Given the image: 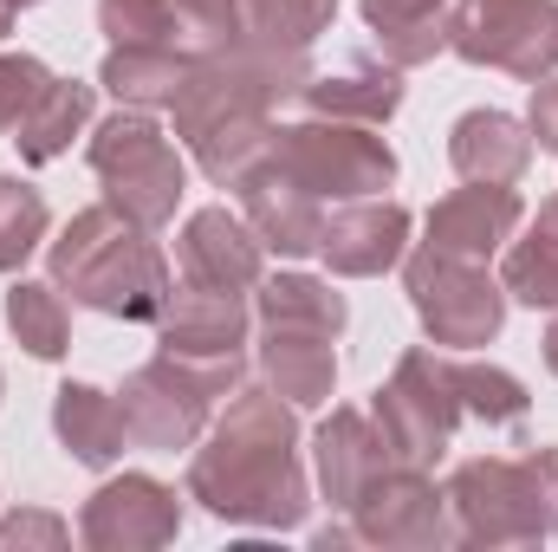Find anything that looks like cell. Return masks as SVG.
I'll return each instance as SVG.
<instances>
[{"instance_id":"1","label":"cell","mask_w":558,"mask_h":552,"mask_svg":"<svg viewBox=\"0 0 558 552\" xmlns=\"http://www.w3.org/2000/svg\"><path fill=\"white\" fill-rule=\"evenodd\" d=\"M305 85H312L305 52H279L254 33H241L228 46H208V52L189 59V79L169 105L175 137L215 189H241L260 169V156L279 131L274 111L286 98H299Z\"/></svg>"},{"instance_id":"2","label":"cell","mask_w":558,"mask_h":552,"mask_svg":"<svg viewBox=\"0 0 558 552\" xmlns=\"http://www.w3.org/2000/svg\"><path fill=\"white\" fill-rule=\"evenodd\" d=\"M189 501L228 527L292 533L312 507L305 468H299V416L267 384L228 391V410L208 429V442L189 461Z\"/></svg>"},{"instance_id":"3","label":"cell","mask_w":558,"mask_h":552,"mask_svg":"<svg viewBox=\"0 0 558 552\" xmlns=\"http://www.w3.org/2000/svg\"><path fill=\"white\" fill-rule=\"evenodd\" d=\"M52 286L72 292L78 305L105 312V319H131V325H156L162 299H169V267L149 241V228H137L131 215H118L111 202L78 208L59 241L46 248Z\"/></svg>"},{"instance_id":"4","label":"cell","mask_w":558,"mask_h":552,"mask_svg":"<svg viewBox=\"0 0 558 552\" xmlns=\"http://www.w3.org/2000/svg\"><path fill=\"white\" fill-rule=\"evenodd\" d=\"M448 514L461 547H539L558 533V448L520 461L474 455L448 475Z\"/></svg>"},{"instance_id":"5","label":"cell","mask_w":558,"mask_h":552,"mask_svg":"<svg viewBox=\"0 0 558 552\" xmlns=\"http://www.w3.org/2000/svg\"><path fill=\"white\" fill-rule=\"evenodd\" d=\"M92 176H98L105 202L149 235L175 221V202L189 189L182 149L162 137V124L149 111H118L92 131Z\"/></svg>"},{"instance_id":"6","label":"cell","mask_w":558,"mask_h":552,"mask_svg":"<svg viewBox=\"0 0 558 552\" xmlns=\"http://www.w3.org/2000/svg\"><path fill=\"white\" fill-rule=\"evenodd\" d=\"M260 163H274L286 182H299L318 202H364L397 182V149L371 137V124H338V118L279 124Z\"/></svg>"},{"instance_id":"7","label":"cell","mask_w":558,"mask_h":552,"mask_svg":"<svg viewBox=\"0 0 558 552\" xmlns=\"http://www.w3.org/2000/svg\"><path fill=\"white\" fill-rule=\"evenodd\" d=\"M241 391V358L228 364H189V358H149L143 371L124 377L118 391V410H124V435L149 448V455H175V448H195V435L208 429L215 397Z\"/></svg>"},{"instance_id":"8","label":"cell","mask_w":558,"mask_h":552,"mask_svg":"<svg viewBox=\"0 0 558 552\" xmlns=\"http://www.w3.org/2000/svg\"><path fill=\"white\" fill-rule=\"evenodd\" d=\"M403 286H410V305H416L422 332L441 351L494 345L500 325H507V286L487 279L481 261H461V254H441V248H416V254H403Z\"/></svg>"},{"instance_id":"9","label":"cell","mask_w":558,"mask_h":552,"mask_svg":"<svg viewBox=\"0 0 558 552\" xmlns=\"http://www.w3.org/2000/svg\"><path fill=\"white\" fill-rule=\"evenodd\" d=\"M371 416L390 442L397 461L435 468L461 429V391H454V358L441 351H403V364L390 371V384L371 397Z\"/></svg>"},{"instance_id":"10","label":"cell","mask_w":558,"mask_h":552,"mask_svg":"<svg viewBox=\"0 0 558 552\" xmlns=\"http://www.w3.org/2000/svg\"><path fill=\"white\" fill-rule=\"evenodd\" d=\"M448 52L539 85L558 65V0H454Z\"/></svg>"},{"instance_id":"11","label":"cell","mask_w":558,"mask_h":552,"mask_svg":"<svg viewBox=\"0 0 558 552\" xmlns=\"http://www.w3.org/2000/svg\"><path fill=\"white\" fill-rule=\"evenodd\" d=\"M351 527H357V547H448L454 540L448 488H435L428 468L390 461L351 507Z\"/></svg>"},{"instance_id":"12","label":"cell","mask_w":558,"mask_h":552,"mask_svg":"<svg viewBox=\"0 0 558 552\" xmlns=\"http://www.w3.org/2000/svg\"><path fill=\"white\" fill-rule=\"evenodd\" d=\"M175 533H182V501L156 475L105 481L78 514V540L92 552H149V547H169Z\"/></svg>"},{"instance_id":"13","label":"cell","mask_w":558,"mask_h":552,"mask_svg":"<svg viewBox=\"0 0 558 552\" xmlns=\"http://www.w3.org/2000/svg\"><path fill=\"white\" fill-rule=\"evenodd\" d=\"M247 325H254L247 292H221V286L189 279L182 292L169 286V299L156 312V345L169 358H189V364H228V358H241Z\"/></svg>"},{"instance_id":"14","label":"cell","mask_w":558,"mask_h":552,"mask_svg":"<svg viewBox=\"0 0 558 552\" xmlns=\"http://www.w3.org/2000/svg\"><path fill=\"white\" fill-rule=\"evenodd\" d=\"M318 254L338 279H377L390 274L403 254H410V208L403 202H344L338 215H325V235H318Z\"/></svg>"},{"instance_id":"15","label":"cell","mask_w":558,"mask_h":552,"mask_svg":"<svg viewBox=\"0 0 558 552\" xmlns=\"http://www.w3.org/2000/svg\"><path fill=\"white\" fill-rule=\"evenodd\" d=\"M175 261H182V279H195V286L254 292L267 248L247 228V215H234V208H195L182 221V235H175Z\"/></svg>"},{"instance_id":"16","label":"cell","mask_w":558,"mask_h":552,"mask_svg":"<svg viewBox=\"0 0 558 552\" xmlns=\"http://www.w3.org/2000/svg\"><path fill=\"white\" fill-rule=\"evenodd\" d=\"M312 461H318V488H325V507L331 514H351L364 501V488L397 461L377 416L364 410H331L312 435Z\"/></svg>"},{"instance_id":"17","label":"cell","mask_w":558,"mask_h":552,"mask_svg":"<svg viewBox=\"0 0 558 552\" xmlns=\"http://www.w3.org/2000/svg\"><path fill=\"white\" fill-rule=\"evenodd\" d=\"M520 195L513 182H468L454 195H441L428 208V241L422 248H441V254H461V261H487L500 254L513 235H520Z\"/></svg>"},{"instance_id":"18","label":"cell","mask_w":558,"mask_h":552,"mask_svg":"<svg viewBox=\"0 0 558 552\" xmlns=\"http://www.w3.org/2000/svg\"><path fill=\"white\" fill-rule=\"evenodd\" d=\"M241 202H247V228L260 235V248H274L279 261H305V254H318L325 202L305 195L299 182H286L274 163H260V169L241 182Z\"/></svg>"},{"instance_id":"19","label":"cell","mask_w":558,"mask_h":552,"mask_svg":"<svg viewBox=\"0 0 558 552\" xmlns=\"http://www.w3.org/2000/svg\"><path fill=\"white\" fill-rule=\"evenodd\" d=\"M260 377L279 391L292 410H318L338 391V351L325 332H292V325H267L260 332Z\"/></svg>"},{"instance_id":"20","label":"cell","mask_w":558,"mask_h":552,"mask_svg":"<svg viewBox=\"0 0 558 552\" xmlns=\"http://www.w3.org/2000/svg\"><path fill=\"white\" fill-rule=\"evenodd\" d=\"M448 163L461 182H520L533 163V131L507 111H468L448 131Z\"/></svg>"},{"instance_id":"21","label":"cell","mask_w":558,"mask_h":552,"mask_svg":"<svg viewBox=\"0 0 558 552\" xmlns=\"http://www.w3.org/2000/svg\"><path fill=\"white\" fill-rule=\"evenodd\" d=\"M384 65L410 72V65H428L441 46H448V0H357Z\"/></svg>"},{"instance_id":"22","label":"cell","mask_w":558,"mask_h":552,"mask_svg":"<svg viewBox=\"0 0 558 552\" xmlns=\"http://www.w3.org/2000/svg\"><path fill=\"white\" fill-rule=\"evenodd\" d=\"M52 429H59V442L72 448V461H85V468H111L118 455H124V410H118V397H105L98 384H59V397H52Z\"/></svg>"},{"instance_id":"23","label":"cell","mask_w":558,"mask_h":552,"mask_svg":"<svg viewBox=\"0 0 558 552\" xmlns=\"http://www.w3.org/2000/svg\"><path fill=\"white\" fill-rule=\"evenodd\" d=\"M299 98L312 105V118H338V124H390L403 111L397 65H344V72L312 79Z\"/></svg>"},{"instance_id":"24","label":"cell","mask_w":558,"mask_h":552,"mask_svg":"<svg viewBox=\"0 0 558 552\" xmlns=\"http://www.w3.org/2000/svg\"><path fill=\"white\" fill-rule=\"evenodd\" d=\"M182 79H189V52H175V46H111L105 65H98V85L124 111H162V105H175Z\"/></svg>"},{"instance_id":"25","label":"cell","mask_w":558,"mask_h":552,"mask_svg":"<svg viewBox=\"0 0 558 552\" xmlns=\"http://www.w3.org/2000/svg\"><path fill=\"white\" fill-rule=\"evenodd\" d=\"M254 312H260V325H292V332H325V338H338L344 325H351V305H344V292H331L325 279L312 274H260L254 286Z\"/></svg>"},{"instance_id":"26","label":"cell","mask_w":558,"mask_h":552,"mask_svg":"<svg viewBox=\"0 0 558 552\" xmlns=\"http://www.w3.org/2000/svg\"><path fill=\"white\" fill-rule=\"evenodd\" d=\"M92 124V85H78V79H52L46 85V98L20 118V131H13V143H20V163H59L65 149H72V137Z\"/></svg>"},{"instance_id":"27","label":"cell","mask_w":558,"mask_h":552,"mask_svg":"<svg viewBox=\"0 0 558 552\" xmlns=\"http://www.w3.org/2000/svg\"><path fill=\"white\" fill-rule=\"evenodd\" d=\"M500 286H507V299H520L533 312H558V195L533 215V228L507 248Z\"/></svg>"},{"instance_id":"28","label":"cell","mask_w":558,"mask_h":552,"mask_svg":"<svg viewBox=\"0 0 558 552\" xmlns=\"http://www.w3.org/2000/svg\"><path fill=\"white\" fill-rule=\"evenodd\" d=\"M7 332L20 338V351H33L39 364L72 351V319L52 279H13L7 286Z\"/></svg>"},{"instance_id":"29","label":"cell","mask_w":558,"mask_h":552,"mask_svg":"<svg viewBox=\"0 0 558 552\" xmlns=\"http://www.w3.org/2000/svg\"><path fill=\"white\" fill-rule=\"evenodd\" d=\"M338 0H241V33L267 39L279 52H305L318 33H331Z\"/></svg>"},{"instance_id":"30","label":"cell","mask_w":558,"mask_h":552,"mask_svg":"<svg viewBox=\"0 0 558 552\" xmlns=\"http://www.w3.org/2000/svg\"><path fill=\"white\" fill-rule=\"evenodd\" d=\"M454 391H461V410L487 429H520L526 422V384L500 364H474V358H454Z\"/></svg>"},{"instance_id":"31","label":"cell","mask_w":558,"mask_h":552,"mask_svg":"<svg viewBox=\"0 0 558 552\" xmlns=\"http://www.w3.org/2000/svg\"><path fill=\"white\" fill-rule=\"evenodd\" d=\"M98 26L111 33V46H175V52H189V26H182L175 0H98Z\"/></svg>"},{"instance_id":"32","label":"cell","mask_w":558,"mask_h":552,"mask_svg":"<svg viewBox=\"0 0 558 552\" xmlns=\"http://www.w3.org/2000/svg\"><path fill=\"white\" fill-rule=\"evenodd\" d=\"M46 241V195L20 176H0V274H20Z\"/></svg>"},{"instance_id":"33","label":"cell","mask_w":558,"mask_h":552,"mask_svg":"<svg viewBox=\"0 0 558 552\" xmlns=\"http://www.w3.org/2000/svg\"><path fill=\"white\" fill-rule=\"evenodd\" d=\"M46 85H52V72L33 52H0V137L20 131V118L46 98Z\"/></svg>"},{"instance_id":"34","label":"cell","mask_w":558,"mask_h":552,"mask_svg":"<svg viewBox=\"0 0 558 552\" xmlns=\"http://www.w3.org/2000/svg\"><path fill=\"white\" fill-rule=\"evenodd\" d=\"M175 13L189 26V52H208V46L241 39V0H175Z\"/></svg>"},{"instance_id":"35","label":"cell","mask_w":558,"mask_h":552,"mask_svg":"<svg viewBox=\"0 0 558 552\" xmlns=\"http://www.w3.org/2000/svg\"><path fill=\"white\" fill-rule=\"evenodd\" d=\"M65 520H52V514H13V520H0V547H65Z\"/></svg>"},{"instance_id":"36","label":"cell","mask_w":558,"mask_h":552,"mask_svg":"<svg viewBox=\"0 0 558 552\" xmlns=\"http://www.w3.org/2000/svg\"><path fill=\"white\" fill-rule=\"evenodd\" d=\"M526 131H533V143H539V149H553V156H558V79H539V85H533Z\"/></svg>"},{"instance_id":"37","label":"cell","mask_w":558,"mask_h":552,"mask_svg":"<svg viewBox=\"0 0 558 552\" xmlns=\"http://www.w3.org/2000/svg\"><path fill=\"white\" fill-rule=\"evenodd\" d=\"M546 371H553V377H558V319H553V325H546Z\"/></svg>"},{"instance_id":"38","label":"cell","mask_w":558,"mask_h":552,"mask_svg":"<svg viewBox=\"0 0 558 552\" xmlns=\"http://www.w3.org/2000/svg\"><path fill=\"white\" fill-rule=\"evenodd\" d=\"M13 13H20V7H7V0H0V39L13 33Z\"/></svg>"},{"instance_id":"39","label":"cell","mask_w":558,"mask_h":552,"mask_svg":"<svg viewBox=\"0 0 558 552\" xmlns=\"http://www.w3.org/2000/svg\"><path fill=\"white\" fill-rule=\"evenodd\" d=\"M7 7H39V0H7Z\"/></svg>"}]
</instances>
